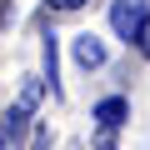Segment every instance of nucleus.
Returning a JSON list of instances; mask_svg holds the SVG:
<instances>
[{
  "label": "nucleus",
  "instance_id": "obj_1",
  "mask_svg": "<svg viewBox=\"0 0 150 150\" xmlns=\"http://www.w3.org/2000/svg\"><path fill=\"white\" fill-rule=\"evenodd\" d=\"M110 30H115L120 40H140V45L150 50V40H145V30H150V5H145V0H115V5H110Z\"/></svg>",
  "mask_w": 150,
  "mask_h": 150
},
{
  "label": "nucleus",
  "instance_id": "obj_5",
  "mask_svg": "<svg viewBox=\"0 0 150 150\" xmlns=\"http://www.w3.org/2000/svg\"><path fill=\"white\" fill-rule=\"evenodd\" d=\"M45 80L55 90V35H45Z\"/></svg>",
  "mask_w": 150,
  "mask_h": 150
},
{
  "label": "nucleus",
  "instance_id": "obj_2",
  "mask_svg": "<svg viewBox=\"0 0 150 150\" xmlns=\"http://www.w3.org/2000/svg\"><path fill=\"white\" fill-rule=\"evenodd\" d=\"M25 130H30V110L10 105L5 115H0V150H20L25 145Z\"/></svg>",
  "mask_w": 150,
  "mask_h": 150
},
{
  "label": "nucleus",
  "instance_id": "obj_3",
  "mask_svg": "<svg viewBox=\"0 0 150 150\" xmlns=\"http://www.w3.org/2000/svg\"><path fill=\"white\" fill-rule=\"evenodd\" d=\"M125 110H130V105H125L120 95H110V100H100V105H95V120H100V130H105V135H115V125L125 120Z\"/></svg>",
  "mask_w": 150,
  "mask_h": 150
},
{
  "label": "nucleus",
  "instance_id": "obj_4",
  "mask_svg": "<svg viewBox=\"0 0 150 150\" xmlns=\"http://www.w3.org/2000/svg\"><path fill=\"white\" fill-rule=\"evenodd\" d=\"M75 60H80L85 70H95V65H105V45L95 35H75Z\"/></svg>",
  "mask_w": 150,
  "mask_h": 150
},
{
  "label": "nucleus",
  "instance_id": "obj_6",
  "mask_svg": "<svg viewBox=\"0 0 150 150\" xmlns=\"http://www.w3.org/2000/svg\"><path fill=\"white\" fill-rule=\"evenodd\" d=\"M30 150H55V145H50V130H35V140H30Z\"/></svg>",
  "mask_w": 150,
  "mask_h": 150
},
{
  "label": "nucleus",
  "instance_id": "obj_8",
  "mask_svg": "<svg viewBox=\"0 0 150 150\" xmlns=\"http://www.w3.org/2000/svg\"><path fill=\"white\" fill-rule=\"evenodd\" d=\"M0 25H5V0H0Z\"/></svg>",
  "mask_w": 150,
  "mask_h": 150
},
{
  "label": "nucleus",
  "instance_id": "obj_7",
  "mask_svg": "<svg viewBox=\"0 0 150 150\" xmlns=\"http://www.w3.org/2000/svg\"><path fill=\"white\" fill-rule=\"evenodd\" d=\"M80 5H90V0H50V10H80Z\"/></svg>",
  "mask_w": 150,
  "mask_h": 150
}]
</instances>
